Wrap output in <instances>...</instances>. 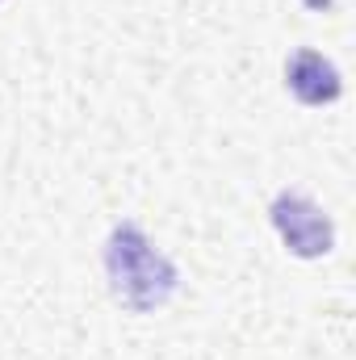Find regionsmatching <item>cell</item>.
<instances>
[{
    "instance_id": "cell-1",
    "label": "cell",
    "mask_w": 356,
    "mask_h": 360,
    "mask_svg": "<svg viewBox=\"0 0 356 360\" xmlns=\"http://www.w3.org/2000/svg\"><path fill=\"white\" fill-rule=\"evenodd\" d=\"M105 276H109V293L134 314H151V310L168 306L180 285L177 264L164 252H155L151 239L143 235V226H134V222H117L109 231Z\"/></svg>"
},
{
    "instance_id": "cell-2",
    "label": "cell",
    "mask_w": 356,
    "mask_h": 360,
    "mask_svg": "<svg viewBox=\"0 0 356 360\" xmlns=\"http://www.w3.org/2000/svg\"><path fill=\"white\" fill-rule=\"evenodd\" d=\"M272 214V226L281 235V243L298 256V260H319L336 248V226L331 218L306 197V193H293V188H281L268 205Z\"/></svg>"
},
{
    "instance_id": "cell-3",
    "label": "cell",
    "mask_w": 356,
    "mask_h": 360,
    "mask_svg": "<svg viewBox=\"0 0 356 360\" xmlns=\"http://www.w3.org/2000/svg\"><path fill=\"white\" fill-rule=\"evenodd\" d=\"M285 89L293 92L302 105H331V101H340L344 80H340V68L327 55L302 46L285 63Z\"/></svg>"
}]
</instances>
